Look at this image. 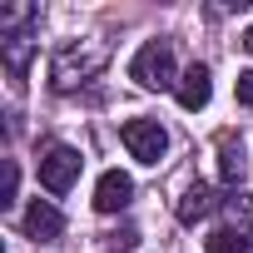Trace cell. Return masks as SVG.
<instances>
[{
	"instance_id": "cell-14",
	"label": "cell",
	"mask_w": 253,
	"mask_h": 253,
	"mask_svg": "<svg viewBox=\"0 0 253 253\" xmlns=\"http://www.w3.org/2000/svg\"><path fill=\"white\" fill-rule=\"evenodd\" d=\"M233 94H238V104H248V109H253V70H243V75L233 80Z\"/></svg>"
},
{
	"instance_id": "cell-9",
	"label": "cell",
	"mask_w": 253,
	"mask_h": 253,
	"mask_svg": "<svg viewBox=\"0 0 253 253\" xmlns=\"http://www.w3.org/2000/svg\"><path fill=\"white\" fill-rule=\"evenodd\" d=\"M223 213H228V228L253 248V194H233V199H223Z\"/></svg>"
},
{
	"instance_id": "cell-2",
	"label": "cell",
	"mask_w": 253,
	"mask_h": 253,
	"mask_svg": "<svg viewBox=\"0 0 253 253\" xmlns=\"http://www.w3.org/2000/svg\"><path fill=\"white\" fill-rule=\"evenodd\" d=\"M129 80L139 89H179V75H174V45L169 40H144L139 55L129 60Z\"/></svg>"
},
{
	"instance_id": "cell-13",
	"label": "cell",
	"mask_w": 253,
	"mask_h": 253,
	"mask_svg": "<svg viewBox=\"0 0 253 253\" xmlns=\"http://www.w3.org/2000/svg\"><path fill=\"white\" fill-rule=\"evenodd\" d=\"M15 189H20V169H15V164H5V189H0V204H5V209L15 204Z\"/></svg>"
},
{
	"instance_id": "cell-10",
	"label": "cell",
	"mask_w": 253,
	"mask_h": 253,
	"mask_svg": "<svg viewBox=\"0 0 253 253\" xmlns=\"http://www.w3.org/2000/svg\"><path fill=\"white\" fill-rule=\"evenodd\" d=\"M218 179L223 184H238L243 179V139H233V134L218 139Z\"/></svg>"
},
{
	"instance_id": "cell-12",
	"label": "cell",
	"mask_w": 253,
	"mask_h": 253,
	"mask_svg": "<svg viewBox=\"0 0 253 253\" xmlns=\"http://www.w3.org/2000/svg\"><path fill=\"white\" fill-rule=\"evenodd\" d=\"M204 248H209V253H253V248H248L233 228H213V233L204 238Z\"/></svg>"
},
{
	"instance_id": "cell-3",
	"label": "cell",
	"mask_w": 253,
	"mask_h": 253,
	"mask_svg": "<svg viewBox=\"0 0 253 253\" xmlns=\"http://www.w3.org/2000/svg\"><path fill=\"white\" fill-rule=\"evenodd\" d=\"M119 139H124V149H129L139 164H159L164 149H169V134H164L159 119H124Z\"/></svg>"
},
{
	"instance_id": "cell-8",
	"label": "cell",
	"mask_w": 253,
	"mask_h": 253,
	"mask_svg": "<svg viewBox=\"0 0 253 253\" xmlns=\"http://www.w3.org/2000/svg\"><path fill=\"white\" fill-rule=\"evenodd\" d=\"M174 213H179L184 223H199V218H209V213H213V189H209V184H189V189L179 194Z\"/></svg>"
},
{
	"instance_id": "cell-6",
	"label": "cell",
	"mask_w": 253,
	"mask_h": 253,
	"mask_svg": "<svg viewBox=\"0 0 253 253\" xmlns=\"http://www.w3.org/2000/svg\"><path fill=\"white\" fill-rule=\"evenodd\" d=\"M179 104L189 109V114H199L209 99H213V80H209V65H189L184 75H179Z\"/></svg>"
},
{
	"instance_id": "cell-7",
	"label": "cell",
	"mask_w": 253,
	"mask_h": 253,
	"mask_svg": "<svg viewBox=\"0 0 253 253\" xmlns=\"http://www.w3.org/2000/svg\"><path fill=\"white\" fill-rule=\"evenodd\" d=\"M25 233H30L35 243H55V238L65 233V213H60L55 204H45V199H35V204L25 209Z\"/></svg>"
},
{
	"instance_id": "cell-5",
	"label": "cell",
	"mask_w": 253,
	"mask_h": 253,
	"mask_svg": "<svg viewBox=\"0 0 253 253\" xmlns=\"http://www.w3.org/2000/svg\"><path fill=\"white\" fill-rule=\"evenodd\" d=\"M134 199V179L124 174V169H104L99 184H94V209L99 213H119V209H129Z\"/></svg>"
},
{
	"instance_id": "cell-15",
	"label": "cell",
	"mask_w": 253,
	"mask_h": 253,
	"mask_svg": "<svg viewBox=\"0 0 253 253\" xmlns=\"http://www.w3.org/2000/svg\"><path fill=\"white\" fill-rule=\"evenodd\" d=\"M243 50H248V55H253V25H248V30H243Z\"/></svg>"
},
{
	"instance_id": "cell-11",
	"label": "cell",
	"mask_w": 253,
	"mask_h": 253,
	"mask_svg": "<svg viewBox=\"0 0 253 253\" xmlns=\"http://www.w3.org/2000/svg\"><path fill=\"white\" fill-rule=\"evenodd\" d=\"M0 55H5L10 80L20 84V75H25V65H30V35H0Z\"/></svg>"
},
{
	"instance_id": "cell-1",
	"label": "cell",
	"mask_w": 253,
	"mask_h": 253,
	"mask_svg": "<svg viewBox=\"0 0 253 253\" xmlns=\"http://www.w3.org/2000/svg\"><path fill=\"white\" fill-rule=\"evenodd\" d=\"M104 60H109V45H104V40H70V45H60L55 60H50V84H55V89H75V84L94 80V75L104 70Z\"/></svg>"
},
{
	"instance_id": "cell-4",
	"label": "cell",
	"mask_w": 253,
	"mask_h": 253,
	"mask_svg": "<svg viewBox=\"0 0 253 253\" xmlns=\"http://www.w3.org/2000/svg\"><path fill=\"white\" fill-rule=\"evenodd\" d=\"M80 149H70V144H50L45 154H40V184L50 189V194H70L75 189V179H80Z\"/></svg>"
}]
</instances>
